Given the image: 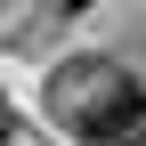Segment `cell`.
I'll list each match as a JSON object with an SVG mask.
<instances>
[{
	"label": "cell",
	"mask_w": 146,
	"mask_h": 146,
	"mask_svg": "<svg viewBox=\"0 0 146 146\" xmlns=\"http://www.w3.org/2000/svg\"><path fill=\"white\" fill-rule=\"evenodd\" d=\"M65 8H89V0H65Z\"/></svg>",
	"instance_id": "cell-3"
},
{
	"label": "cell",
	"mask_w": 146,
	"mask_h": 146,
	"mask_svg": "<svg viewBox=\"0 0 146 146\" xmlns=\"http://www.w3.org/2000/svg\"><path fill=\"white\" fill-rule=\"evenodd\" d=\"M49 114L81 146H146V89L114 57H65L49 73Z\"/></svg>",
	"instance_id": "cell-1"
},
{
	"label": "cell",
	"mask_w": 146,
	"mask_h": 146,
	"mask_svg": "<svg viewBox=\"0 0 146 146\" xmlns=\"http://www.w3.org/2000/svg\"><path fill=\"white\" fill-rule=\"evenodd\" d=\"M0 138H8V98H0Z\"/></svg>",
	"instance_id": "cell-2"
}]
</instances>
